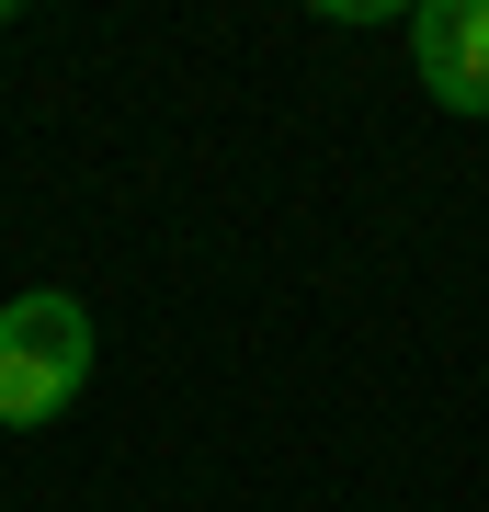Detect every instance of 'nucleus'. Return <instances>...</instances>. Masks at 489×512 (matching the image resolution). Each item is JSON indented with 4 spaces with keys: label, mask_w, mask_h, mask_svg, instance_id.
I'll list each match as a JSON object with an SVG mask.
<instances>
[{
    "label": "nucleus",
    "mask_w": 489,
    "mask_h": 512,
    "mask_svg": "<svg viewBox=\"0 0 489 512\" xmlns=\"http://www.w3.org/2000/svg\"><path fill=\"white\" fill-rule=\"evenodd\" d=\"M410 57H421V92L444 114H489V0H421Z\"/></svg>",
    "instance_id": "obj_2"
},
{
    "label": "nucleus",
    "mask_w": 489,
    "mask_h": 512,
    "mask_svg": "<svg viewBox=\"0 0 489 512\" xmlns=\"http://www.w3.org/2000/svg\"><path fill=\"white\" fill-rule=\"evenodd\" d=\"M91 387V308L69 285H23L0 308V433H35Z\"/></svg>",
    "instance_id": "obj_1"
}]
</instances>
